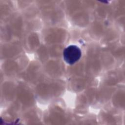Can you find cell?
Returning a JSON list of instances; mask_svg holds the SVG:
<instances>
[{
    "mask_svg": "<svg viewBox=\"0 0 125 125\" xmlns=\"http://www.w3.org/2000/svg\"><path fill=\"white\" fill-rule=\"evenodd\" d=\"M82 52L79 47L76 45H71L67 46L63 51V56L65 62L73 64L76 62L81 57Z\"/></svg>",
    "mask_w": 125,
    "mask_h": 125,
    "instance_id": "cell-1",
    "label": "cell"
}]
</instances>
